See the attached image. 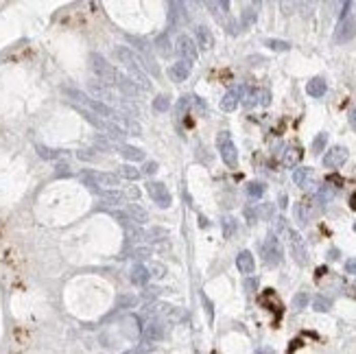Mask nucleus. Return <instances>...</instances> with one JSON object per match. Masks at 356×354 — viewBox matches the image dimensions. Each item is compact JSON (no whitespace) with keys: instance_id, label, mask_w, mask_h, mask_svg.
<instances>
[{"instance_id":"obj_11","label":"nucleus","mask_w":356,"mask_h":354,"mask_svg":"<svg viewBox=\"0 0 356 354\" xmlns=\"http://www.w3.org/2000/svg\"><path fill=\"white\" fill-rule=\"evenodd\" d=\"M347 149L345 146H332V149L323 156V166L326 168H339V166H343L345 162H347Z\"/></svg>"},{"instance_id":"obj_46","label":"nucleus","mask_w":356,"mask_h":354,"mask_svg":"<svg viewBox=\"0 0 356 354\" xmlns=\"http://www.w3.org/2000/svg\"><path fill=\"white\" fill-rule=\"evenodd\" d=\"M273 215V203H265L258 208V217H265V219H271Z\"/></svg>"},{"instance_id":"obj_21","label":"nucleus","mask_w":356,"mask_h":354,"mask_svg":"<svg viewBox=\"0 0 356 354\" xmlns=\"http://www.w3.org/2000/svg\"><path fill=\"white\" fill-rule=\"evenodd\" d=\"M132 282L134 284H138V286H144L149 282V278H151V271H149V267H144V264H134V269H132Z\"/></svg>"},{"instance_id":"obj_19","label":"nucleus","mask_w":356,"mask_h":354,"mask_svg":"<svg viewBox=\"0 0 356 354\" xmlns=\"http://www.w3.org/2000/svg\"><path fill=\"white\" fill-rule=\"evenodd\" d=\"M116 85H118V90L125 94V97H140V92H142L140 87H138L134 81L129 79V77H125V75L118 77V83H116Z\"/></svg>"},{"instance_id":"obj_30","label":"nucleus","mask_w":356,"mask_h":354,"mask_svg":"<svg viewBox=\"0 0 356 354\" xmlns=\"http://www.w3.org/2000/svg\"><path fill=\"white\" fill-rule=\"evenodd\" d=\"M127 40L134 44L138 53H142V57H144V55H149L151 46H149V42H147V40H142V38H136V35H127Z\"/></svg>"},{"instance_id":"obj_41","label":"nucleus","mask_w":356,"mask_h":354,"mask_svg":"<svg viewBox=\"0 0 356 354\" xmlns=\"http://www.w3.org/2000/svg\"><path fill=\"white\" fill-rule=\"evenodd\" d=\"M243 26L247 28V26H251L253 24V22H256V11H253L251 9V7H249V9H245V13H243Z\"/></svg>"},{"instance_id":"obj_23","label":"nucleus","mask_w":356,"mask_h":354,"mask_svg":"<svg viewBox=\"0 0 356 354\" xmlns=\"http://www.w3.org/2000/svg\"><path fill=\"white\" fill-rule=\"evenodd\" d=\"M120 153H122V156H125L127 160H132V162L144 160V151H142V149H138V146H132V144H125V142L120 144Z\"/></svg>"},{"instance_id":"obj_25","label":"nucleus","mask_w":356,"mask_h":354,"mask_svg":"<svg viewBox=\"0 0 356 354\" xmlns=\"http://www.w3.org/2000/svg\"><path fill=\"white\" fill-rule=\"evenodd\" d=\"M99 195L112 205H118V203L125 201V195H122L120 190H99Z\"/></svg>"},{"instance_id":"obj_2","label":"nucleus","mask_w":356,"mask_h":354,"mask_svg":"<svg viewBox=\"0 0 356 354\" xmlns=\"http://www.w3.org/2000/svg\"><path fill=\"white\" fill-rule=\"evenodd\" d=\"M83 186H88L90 190H116L118 188V177L114 173H101V171H83L81 173Z\"/></svg>"},{"instance_id":"obj_52","label":"nucleus","mask_w":356,"mask_h":354,"mask_svg":"<svg viewBox=\"0 0 356 354\" xmlns=\"http://www.w3.org/2000/svg\"><path fill=\"white\" fill-rule=\"evenodd\" d=\"M149 271H155L153 276H157V278H162V276H164V267H162V264H151V269H149Z\"/></svg>"},{"instance_id":"obj_35","label":"nucleus","mask_w":356,"mask_h":354,"mask_svg":"<svg viewBox=\"0 0 356 354\" xmlns=\"http://www.w3.org/2000/svg\"><path fill=\"white\" fill-rule=\"evenodd\" d=\"M265 46H269L271 50H280V53H284V50H290V44L284 42V40H265Z\"/></svg>"},{"instance_id":"obj_43","label":"nucleus","mask_w":356,"mask_h":354,"mask_svg":"<svg viewBox=\"0 0 356 354\" xmlns=\"http://www.w3.org/2000/svg\"><path fill=\"white\" fill-rule=\"evenodd\" d=\"M120 107L125 109V112L129 114V116H140V109H138L134 103H129V101H120Z\"/></svg>"},{"instance_id":"obj_4","label":"nucleus","mask_w":356,"mask_h":354,"mask_svg":"<svg viewBox=\"0 0 356 354\" xmlns=\"http://www.w3.org/2000/svg\"><path fill=\"white\" fill-rule=\"evenodd\" d=\"M216 149H219V153H221V160L230 168L238 166V149H236L234 140H232L230 131H219V136H216Z\"/></svg>"},{"instance_id":"obj_49","label":"nucleus","mask_w":356,"mask_h":354,"mask_svg":"<svg viewBox=\"0 0 356 354\" xmlns=\"http://www.w3.org/2000/svg\"><path fill=\"white\" fill-rule=\"evenodd\" d=\"M345 271H347V274H352V276H356V258L345 260Z\"/></svg>"},{"instance_id":"obj_48","label":"nucleus","mask_w":356,"mask_h":354,"mask_svg":"<svg viewBox=\"0 0 356 354\" xmlns=\"http://www.w3.org/2000/svg\"><path fill=\"white\" fill-rule=\"evenodd\" d=\"M245 289L249 291V293L256 291V289H258V278H247V280H245Z\"/></svg>"},{"instance_id":"obj_22","label":"nucleus","mask_w":356,"mask_h":354,"mask_svg":"<svg viewBox=\"0 0 356 354\" xmlns=\"http://www.w3.org/2000/svg\"><path fill=\"white\" fill-rule=\"evenodd\" d=\"M184 9H186L184 3H169V20H171V24H177L181 18H188Z\"/></svg>"},{"instance_id":"obj_53","label":"nucleus","mask_w":356,"mask_h":354,"mask_svg":"<svg viewBox=\"0 0 356 354\" xmlns=\"http://www.w3.org/2000/svg\"><path fill=\"white\" fill-rule=\"evenodd\" d=\"M347 118H350V125H352V129L356 131V107H354V109H350V116H347Z\"/></svg>"},{"instance_id":"obj_33","label":"nucleus","mask_w":356,"mask_h":354,"mask_svg":"<svg viewBox=\"0 0 356 354\" xmlns=\"http://www.w3.org/2000/svg\"><path fill=\"white\" fill-rule=\"evenodd\" d=\"M38 153L44 160H59V158H63L66 153L63 151H57V149H48V146H38Z\"/></svg>"},{"instance_id":"obj_45","label":"nucleus","mask_w":356,"mask_h":354,"mask_svg":"<svg viewBox=\"0 0 356 354\" xmlns=\"http://www.w3.org/2000/svg\"><path fill=\"white\" fill-rule=\"evenodd\" d=\"M269 103H271V94H269V90H258V105L267 107Z\"/></svg>"},{"instance_id":"obj_58","label":"nucleus","mask_w":356,"mask_h":354,"mask_svg":"<svg viewBox=\"0 0 356 354\" xmlns=\"http://www.w3.org/2000/svg\"><path fill=\"white\" fill-rule=\"evenodd\" d=\"M354 232H356V223H354Z\"/></svg>"},{"instance_id":"obj_28","label":"nucleus","mask_w":356,"mask_h":354,"mask_svg":"<svg viewBox=\"0 0 356 354\" xmlns=\"http://www.w3.org/2000/svg\"><path fill=\"white\" fill-rule=\"evenodd\" d=\"M120 175L125 177V180L136 182V180H140V177H142V171H140V168H136L134 164H122L120 166Z\"/></svg>"},{"instance_id":"obj_54","label":"nucleus","mask_w":356,"mask_h":354,"mask_svg":"<svg viewBox=\"0 0 356 354\" xmlns=\"http://www.w3.org/2000/svg\"><path fill=\"white\" fill-rule=\"evenodd\" d=\"M157 295V289H149L147 293H144V298H155Z\"/></svg>"},{"instance_id":"obj_18","label":"nucleus","mask_w":356,"mask_h":354,"mask_svg":"<svg viewBox=\"0 0 356 354\" xmlns=\"http://www.w3.org/2000/svg\"><path fill=\"white\" fill-rule=\"evenodd\" d=\"M164 337V326L159 321H149L147 328H144V339H147V343H155L159 339Z\"/></svg>"},{"instance_id":"obj_29","label":"nucleus","mask_w":356,"mask_h":354,"mask_svg":"<svg viewBox=\"0 0 356 354\" xmlns=\"http://www.w3.org/2000/svg\"><path fill=\"white\" fill-rule=\"evenodd\" d=\"M312 308H315L317 313H328L332 308V302L328 298H323V295H315V300H312Z\"/></svg>"},{"instance_id":"obj_13","label":"nucleus","mask_w":356,"mask_h":354,"mask_svg":"<svg viewBox=\"0 0 356 354\" xmlns=\"http://www.w3.org/2000/svg\"><path fill=\"white\" fill-rule=\"evenodd\" d=\"M190 70H192V64L184 62V59H179V62H175L169 68V77L179 83V81H186L188 77H190Z\"/></svg>"},{"instance_id":"obj_5","label":"nucleus","mask_w":356,"mask_h":354,"mask_svg":"<svg viewBox=\"0 0 356 354\" xmlns=\"http://www.w3.org/2000/svg\"><path fill=\"white\" fill-rule=\"evenodd\" d=\"M286 234V241H288V247H290V256H293V260L297 264H308V249H306V243H304L302 234L295 232V230H288L284 232Z\"/></svg>"},{"instance_id":"obj_9","label":"nucleus","mask_w":356,"mask_h":354,"mask_svg":"<svg viewBox=\"0 0 356 354\" xmlns=\"http://www.w3.org/2000/svg\"><path fill=\"white\" fill-rule=\"evenodd\" d=\"M356 38V20L354 18H345L337 24V31H334V42L337 44H345Z\"/></svg>"},{"instance_id":"obj_47","label":"nucleus","mask_w":356,"mask_h":354,"mask_svg":"<svg viewBox=\"0 0 356 354\" xmlns=\"http://www.w3.org/2000/svg\"><path fill=\"white\" fill-rule=\"evenodd\" d=\"M166 234H169V232L162 230V227H153V230L149 232V236H151L153 241H162V239H166Z\"/></svg>"},{"instance_id":"obj_24","label":"nucleus","mask_w":356,"mask_h":354,"mask_svg":"<svg viewBox=\"0 0 356 354\" xmlns=\"http://www.w3.org/2000/svg\"><path fill=\"white\" fill-rule=\"evenodd\" d=\"M90 90H92V94L94 97H99V99H105V101H116L114 99V94H112V90L110 87H105L103 83H90Z\"/></svg>"},{"instance_id":"obj_26","label":"nucleus","mask_w":356,"mask_h":354,"mask_svg":"<svg viewBox=\"0 0 356 354\" xmlns=\"http://www.w3.org/2000/svg\"><path fill=\"white\" fill-rule=\"evenodd\" d=\"M300 158H302V151L300 149H295V146H288L286 149V153H284V166H288V168H293L297 162H300Z\"/></svg>"},{"instance_id":"obj_15","label":"nucleus","mask_w":356,"mask_h":354,"mask_svg":"<svg viewBox=\"0 0 356 354\" xmlns=\"http://www.w3.org/2000/svg\"><path fill=\"white\" fill-rule=\"evenodd\" d=\"M326 90H328V83H326L323 77H315V79H310L306 83V92H308V97H312V99H321L326 94Z\"/></svg>"},{"instance_id":"obj_6","label":"nucleus","mask_w":356,"mask_h":354,"mask_svg":"<svg viewBox=\"0 0 356 354\" xmlns=\"http://www.w3.org/2000/svg\"><path fill=\"white\" fill-rule=\"evenodd\" d=\"M263 258L267 264H271V267H275V264L282 262V258H284V252H282V245L278 241V236L269 234L267 241L263 243Z\"/></svg>"},{"instance_id":"obj_31","label":"nucleus","mask_w":356,"mask_h":354,"mask_svg":"<svg viewBox=\"0 0 356 354\" xmlns=\"http://www.w3.org/2000/svg\"><path fill=\"white\" fill-rule=\"evenodd\" d=\"M265 184H260V182H249L247 184V195H249L251 199H260L265 195Z\"/></svg>"},{"instance_id":"obj_37","label":"nucleus","mask_w":356,"mask_h":354,"mask_svg":"<svg viewBox=\"0 0 356 354\" xmlns=\"http://www.w3.org/2000/svg\"><path fill=\"white\" fill-rule=\"evenodd\" d=\"M138 304V298H136V295H120V298H118V304H116V306H118V308H134Z\"/></svg>"},{"instance_id":"obj_7","label":"nucleus","mask_w":356,"mask_h":354,"mask_svg":"<svg viewBox=\"0 0 356 354\" xmlns=\"http://www.w3.org/2000/svg\"><path fill=\"white\" fill-rule=\"evenodd\" d=\"M147 193L159 205V208H169V205H171V193H169V188H166L162 182H149L147 184Z\"/></svg>"},{"instance_id":"obj_34","label":"nucleus","mask_w":356,"mask_h":354,"mask_svg":"<svg viewBox=\"0 0 356 354\" xmlns=\"http://www.w3.org/2000/svg\"><path fill=\"white\" fill-rule=\"evenodd\" d=\"M295 219H297V223H300V225H306L308 223V208H306V203H297L295 205Z\"/></svg>"},{"instance_id":"obj_38","label":"nucleus","mask_w":356,"mask_h":354,"mask_svg":"<svg viewBox=\"0 0 356 354\" xmlns=\"http://www.w3.org/2000/svg\"><path fill=\"white\" fill-rule=\"evenodd\" d=\"M153 107L157 109V112H169V107H171V101L166 94H159V97L153 101Z\"/></svg>"},{"instance_id":"obj_56","label":"nucleus","mask_w":356,"mask_h":354,"mask_svg":"<svg viewBox=\"0 0 356 354\" xmlns=\"http://www.w3.org/2000/svg\"><path fill=\"white\" fill-rule=\"evenodd\" d=\"M256 354H271V350H269V348H265V350H258Z\"/></svg>"},{"instance_id":"obj_50","label":"nucleus","mask_w":356,"mask_h":354,"mask_svg":"<svg viewBox=\"0 0 356 354\" xmlns=\"http://www.w3.org/2000/svg\"><path fill=\"white\" fill-rule=\"evenodd\" d=\"M144 173H147V175H155L157 173V162H147V164H144Z\"/></svg>"},{"instance_id":"obj_17","label":"nucleus","mask_w":356,"mask_h":354,"mask_svg":"<svg viewBox=\"0 0 356 354\" xmlns=\"http://www.w3.org/2000/svg\"><path fill=\"white\" fill-rule=\"evenodd\" d=\"M127 217H129V221H136L138 225H144L149 221V212L144 210L140 203H129L127 205Z\"/></svg>"},{"instance_id":"obj_57","label":"nucleus","mask_w":356,"mask_h":354,"mask_svg":"<svg viewBox=\"0 0 356 354\" xmlns=\"http://www.w3.org/2000/svg\"><path fill=\"white\" fill-rule=\"evenodd\" d=\"M125 354H136V352H125Z\"/></svg>"},{"instance_id":"obj_10","label":"nucleus","mask_w":356,"mask_h":354,"mask_svg":"<svg viewBox=\"0 0 356 354\" xmlns=\"http://www.w3.org/2000/svg\"><path fill=\"white\" fill-rule=\"evenodd\" d=\"M245 94H247L245 85H236V87H232V90H228V92H225V97L221 99V109H223V112H234Z\"/></svg>"},{"instance_id":"obj_20","label":"nucleus","mask_w":356,"mask_h":354,"mask_svg":"<svg viewBox=\"0 0 356 354\" xmlns=\"http://www.w3.org/2000/svg\"><path fill=\"white\" fill-rule=\"evenodd\" d=\"M195 33H197V42H199V46L203 50H210L214 46V38H212V31H210L208 26H203L199 24L197 28H195Z\"/></svg>"},{"instance_id":"obj_40","label":"nucleus","mask_w":356,"mask_h":354,"mask_svg":"<svg viewBox=\"0 0 356 354\" xmlns=\"http://www.w3.org/2000/svg\"><path fill=\"white\" fill-rule=\"evenodd\" d=\"M332 199V190H330V186H321L317 190V201L319 203H326V201H330Z\"/></svg>"},{"instance_id":"obj_14","label":"nucleus","mask_w":356,"mask_h":354,"mask_svg":"<svg viewBox=\"0 0 356 354\" xmlns=\"http://www.w3.org/2000/svg\"><path fill=\"white\" fill-rule=\"evenodd\" d=\"M236 267H238V271H241V274H245V276L253 274V269H256V260H253L251 252H247V249L238 252V256H236Z\"/></svg>"},{"instance_id":"obj_8","label":"nucleus","mask_w":356,"mask_h":354,"mask_svg":"<svg viewBox=\"0 0 356 354\" xmlns=\"http://www.w3.org/2000/svg\"><path fill=\"white\" fill-rule=\"evenodd\" d=\"M175 50L179 53V57L184 59V62H188V64L197 62V46H195V42L188 38V35H179L177 42H175Z\"/></svg>"},{"instance_id":"obj_39","label":"nucleus","mask_w":356,"mask_h":354,"mask_svg":"<svg viewBox=\"0 0 356 354\" xmlns=\"http://www.w3.org/2000/svg\"><path fill=\"white\" fill-rule=\"evenodd\" d=\"M308 300H310V298H308V293H304V291H302V293H297L295 298H293V308H297V311L306 308V306H308Z\"/></svg>"},{"instance_id":"obj_3","label":"nucleus","mask_w":356,"mask_h":354,"mask_svg":"<svg viewBox=\"0 0 356 354\" xmlns=\"http://www.w3.org/2000/svg\"><path fill=\"white\" fill-rule=\"evenodd\" d=\"M90 66H92V70H94V75H96L103 83H118V77H120V72L114 68V66L107 62V59L101 55V53H90Z\"/></svg>"},{"instance_id":"obj_42","label":"nucleus","mask_w":356,"mask_h":354,"mask_svg":"<svg viewBox=\"0 0 356 354\" xmlns=\"http://www.w3.org/2000/svg\"><path fill=\"white\" fill-rule=\"evenodd\" d=\"M134 258H138V260H147V258H151V249L149 247H136L132 252Z\"/></svg>"},{"instance_id":"obj_12","label":"nucleus","mask_w":356,"mask_h":354,"mask_svg":"<svg viewBox=\"0 0 356 354\" xmlns=\"http://www.w3.org/2000/svg\"><path fill=\"white\" fill-rule=\"evenodd\" d=\"M114 57H116V62L122 64L127 70L134 68V66H140V64H138L136 53H134V50L129 48V46H116V48H114Z\"/></svg>"},{"instance_id":"obj_27","label":"nucleus","mask_w":356,"mask_h":354,"mask_svg":"<svg viewBox=\"0 0 356 354\" xmlns=\"http://www.w3.org/2000/svg\"><path fill=\"white\" fill-rule=\"evenodd\" d=\"M116 121H120L122 125H125V127L132 131L134 136H142V127H140V123L138 121H134V118H127V116H122V114H118V118H116Z\"/></svg>"},{"instance_id":"obj_1","label":"nucleus","mask_w":356,"mask_h":354,"mask_svg":"<svg viewBox=\"0 0 356 354\" xmlns=\"http://www.w3.org/2000/svg\"><path fill=\"white\" fill-rule=\"evenodd\" d=\"M63 94H66L72 103L81 105V109H85V112H90V114L99 116V118H103V121H105V118H107V121H116V118H118V112H116V109H112L110 105H105L103 101L92 99L90 94L77 90V87H63Z\"/></svg>"},{"instance_id":"obj_51","label":"nucleus","mask_w":356,"mask_h":354,"mask_svg":"<svg viewBox=\"0 0 356 354\" xmlns=\"http://www.w3.org/2000/svg\"><path fill=\"white\" fill-rule=\"evenodd\" d=\"M188 105H190V101H188V97H181L179 103H177V112L184 114V109H188Z\"/></svg>"},{"instance_id":"obj_16","label":"nucleus","mask_w":356,"mask_h":354,"mask_svg":"<svg viewBox=\"0 0 356 354\" xmlns=\"http://www.w3.org/2000/svg\"><path fill=\"white\" fill-rule=\"evenodd\" d=\"M293 182L297 184V186L302 188H312V168H306V166H300L293 171Z\"/></svg>"},{"instance_id":"obj_44","label":"nucleus","mask_w":356,"mask_h":354,"mask_svg":"<svg viewBox=\"0 0 356 354\" xmlns=\"http://www.w3.org/2000/svg\"><path fill=\"white\" fill-rule=\"evenodd\" d=\"M157 48H159V53H164V55L171 53V42H166V35L157 38Z\"/></svg>"},{"instance_id":"obj_32","label":"nucleus","mask_w":356,"mask_h":354,"mask_svg":"<svg viewBox=\"0 0 356 354\" xmlns=\"http://www.w3.org/2000/svg\"><path fill=\"white\" fill-rule=\"evenodd\" d=\"M221 225H223V236H225V239H232L234 232H236V219L234 217H225L221 221Z\"/></svg>"},{"instance_id":"obj_36","label":"nucleus","mask_w":356,"mask_h":354,"mask_svg":"<svg viewBox=\"0 0 356 354\" xmlns=\"http://www.w3.org/2000/svg\"><path fill=\"white\" fill-rule=\"evenodd\" d=\"M326 144H328V134H326V131H321V134H317V138L312 140V151H315V153H321Z\"/></svg>"},{"instance_id":"obj_55","label":"nucleus","mask_w":356,"mask_h":354,"mask_svg":"<svg viewBox=\"0 0 356 354\" xmlns=\"http://www.w3.org/2000/svg\"><path fill=\"white\" fill-rule=\"evenodd\" d=\"M337 254H339V252H337V249H330V258H332V260H337V258H339Z\"/></svg>"}]
</instances>
